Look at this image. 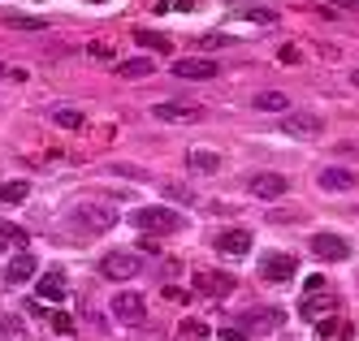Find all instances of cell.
<instances>
[{"instance_id": "31", "label": "cell", "mask_w": 359, "mask_h": 341, "mask_svg": "<svg viewBox=\"0 0 359 341\" xmlns=\"http://www.w3.org/2000/svg\"><path fill=\"white\" fill-rule=\"evenodd\" d=\"M161 294H165V302H177V307H187V298H191L187 290H173V285H165Z\"/></svg>"}, {"instance_id": "22", "label": "cell", "mask_w": 359, "mask_h": 341, "mask_svg": "<svg viewBox=\"0 0 359 341\" xmlns=\"http://www.w3.org/2000/svg\"><path fill=\"white\" fill-rule=\"evenodd\" d=\"M22 242H27V229L13 225V221H0V251H13Z\"/></svg>"}, {"instance_id": "36", "label": "cell", "mask_w": 359, "mask_h": 341, "mask_svg": "<svg viewBox=\"0 0 359 341\" xmlns=\"http://www.w3.org/2000/svg\"><path fill=\"white\" fill-rule=\"evenodd\" d=\"M351 83H355V87H359V69H351Z\"/></svg>"}, {"instance_id": "29", "label": "cell", "mask_w": 359, "mask_h": 341, "mask_svg": "<svg viewBox=\"0 0 359 341\" xmlns=\"http://www.w3.org/2000/svg\"><path fill=\"white\" fill-rule=\"evenodd\" d=\"M177 337H182V341H195V337H208V324H199V320H182V324H177Z\"/></svg>"}, {"instance_id": "26", "label": "cell", "mask_w": 359, "mask_h": 341, "mask_svg": "<svg viewBox=\"0 0 359 341\" xmlns=\"http://www.w3.org/2000/svg\"><path fill=\"white\" fill-rule=\"evenodd\" d=\"M27 195H31L27 181H5V186H0V203H22Z\"/></svg>"}, {"instance_id": "4", "label": "cell", "mask_w": 359, "mask_h": 341, "mask_svg": "<svg viewBox=\"0 0 359 341\" xmlns=\"http://www.w3.org/2000/svg\"><path fill=\"white\" fill-rule=\"evenodd\" d=\"M151 117H156V121H169V125H191V121H203V109H199V104L165 99V104H151Z\"/></svg>"}, {"instance_id": "28", "label": "cell", "mask_w": 359, "mask_h": 341, "mask_svg": "<svg viewBox=\"0 0 359 341\" xmlns=\"http://www.w3.org/2000/svg\"><path fill=\"white\" fill-rule=\"evenodd\" d=\"M5 22L13 26V31H48V22H43V18H18V13H9Z\"/></svg>"}, {"instance_id": "14", "label": "cell", "mask_w": 359, "mask_h": 341, "mask_svg": "<svg viewBox=\"0 0 359 341\" xmlns=\"http://www.w3.org/2000/svg\"><path fill=\"white\" fill-rule=\"evenodd\" d=\"M221 255H247L251 251V233L247 229H225V233H217V242H212Z\"/></svg>"}, {"instance_id": "18", "label": "cell", "mask_w": 359, "mask_h": 341, "mask_svg": "<svg viewBox=\"0 0 359 341\" xmlns=\"http://www.w3.org/2000/svg\"><path fill=\"white\" fill-rule=\"evenodd\" d=\"M251 109H255V113H281V117H286V113H290V95H281V91H260V95L251 99Z\"/></svg>"}, {"instance_id": "35", "label": "cell", "mask_w": 359, "mask_h": 341, "mask_svg": "<svg viewBox=\"0 0 359 341\" xmlns=\"http://www.w3.org/2000/svg\"><path fill=\"white\" fill-rule=\"evenodd\" d=\"M221 337H225V341H247V333H243V328H221Z\"/></svg>"}, {"instance_id": "32", "label": "cell", "mask_w": 359, "mask_h": 341, "mask_svg": "<svg viewBox=\"0 0 359 341\" xmlns=\"http://www.w3.org/2000/svg\"><path fill=\"white\" fill-rule=\"evenodd\" d=\"M203 48H225V43H234V35H199Z\"/></svg>"}, {"instance_id": "3", "label": "cell", "mask_w": 359, "mask_h": 341, "mask_svg": "<svg viewBox=\"0 0 359 341\" xmlns=\"http://www.w3.org/2000/svg\"><path fill=\"white\" fill-rule=\"evenodd\" d=\"M281 134H286V139H320L325 121L316 113H286V117H281Z\"/></svg>"}, {"instance_id": "20", "label": "cell", "mask_w": 359, "mask_h": 341, "mask_svg": "<svg viewBox=\"0 0 359 341\" xmlns=\"http://www.w3.org/2000/svg\"><path fill=\"white\" fill-rule=\"evenodd\" d=\"M35 298H39V302H61V298H65V277H61V272H48V277L35 285Z\"/></svg>"}, {"instance_id": "19", "label": "cell", "mask_w": 359, "mask_h": 341, "mask_svg": "<svg viewBox=\"0 0 359 341\" xmlns=\"http://www.w3.org/2000/svg\"><path fill=\"white\" fill-rule=\"evenodd\" d=\"M234 18L238 22H251V26H273L277 22V9L273 5H238Z\"/></svg>"}, {"instance_id": "16", "label": "cell", "mask_w": 359, "mask_h": 341, "mask_svg": "<svg viewBox=\"0 0 359 341\" xmlns=\"http://www.w3.org/2000/svg\"><path fill=\"white\" fill-rule=\"evenodd\" d=\"M31 277H35V255L31 251H18L9 259V268H5V281L9 285H22V281H31Z\"/></svg>"}, {"instance_id": "23", "label": "cell", "mask_w": 359, "mask_h": 341, "mask_svg": "<svg viewBox=\"0 0 359 341\" xmlns=\"http://www.w3.org/2000/svg\"><path fill=\"white\" fill-rule=\"evenodd\" d=\"M151 69H156V65H151L147 57H130V61H121V65H117V74H121V78H147Z\"/></svg>"}, {"instance_id": "6", "label": "cell", "mask_w": 359, "mask_h": 341, "mask_svg": "<svg viewBox=\"0 0 359 341\" xmlns=\"http://www.w3.org/2000/svg\"><path fill=\"white\" fill-rule=\"evenodd\" d=\"M312 255L325 264H338V259H351V242L342 233H312Z\"/></svg>"}, {"instance_id": "2", "label": "cell", "mask_w": 359, "mask_h": 341, "mask_svg": "<svg viewBox=\"0 0 359 341\" xmlns=\"http://www.w3.org/2000/svg\"><path fill=\"white\" fill-rule=\"evenodd\" d=\"M69 216H74V225H83L87 233H109L117 225V212H113V207H100V203H79Z\"/></svg>"}, {"instance_id": "7", "label": "cell", "mask_w": 359, "mask_h": 341, "mask_svg": "<svg viewBox=\"0 0 359 341\" xmlns=\"http://www.w3.org/2000/svg\"><path fill=\"white\" fill-rule=\"evenodd\" d=\"M173 78H187V83H208V78H217V61L212 57H177L173 61Z\"/></svg>"}, {"instance_id": "37", "label": "cell", "mask_w": 359, "mask_h": 341, "mask_svg": "<svg viewBox=\"0 0 359 341\" xmlns=\"http://www.w3.org/2000/svg\"><path fill=\"white\" fill-rule=\"evenodd\" d=\"M0 74H5V65H0Z\"/></svg>"}, {"instance_id": "13", "label": "cell", "mask_w": 359, "mask_h": 341, "mask_svg": "<svg viewBox=\"0 0 359 341\" xmlns=\"http://www.w3.org/2000/svg\"><path fill=\"white\" fill-rule=\"evenodd\" d=\"M316 341H355V328L342 316H325L316 320Z\"/></svg>"}, {"instance_id": "5", "label": "cell", "mask_w": 359, "mask_h": 341, "mask_svg": "<svg viewBox=\"0 0 359 341\" xmlns=\"http://www.w3.org/2000/svg\"><path fill=\"white\" fill-rule=\"evenodd\" d=\"M139 255H126V251H109L104 259H100V277H109V281H130L139 277Z\"/></svg>"}, {"instance_id": "21", "label": "cell", "mask_w": 359, "mask_h": 341, "mask_svg": "<svg viewBox=\"0 0 359 341\" xmlns=\"http://www.w3.org/2000/svg\"><path fill=\"white\" fill-rule=\"evenodd\" d=\"M0 341H31L27 320H22L18 311H5V316H0Z\"/></svg>"}, {"instance_id": "10", "label": "cell", "mask_w": 359, "mask_h": 341, "mask_svg": "<svg viewBox=\"0 0 359 341\" xmlns=\"http://www.w3.org/2000/svg\"><path fill=\"white\" fill-rule=\"evenodd\" d=\"M260 277L269 281V285H286L290 277H294V255H264L260 259Z\"/></svg>"}, {"instance_id": "24", "label": "cell", "mask_w": 359, "mask_h": 341, "mask_svg": "<svg viewBox=\"0 0 359 341\" xmlns=\"http://www.w3.org/2000/svg\"><path fill=\"white\" fill-rule=\"evenodd\" d=\"M281 320H286V311H281V307H277V311H273V307H260V311L251 316V324H255V328H277Z\"/></svg>"}, {"instance_id": "25", "label": "cell", "mask_w": 359, "mask_h": 341, "mask_svg": "<svg viewBox=\"0 0 359 341\" xmlns=\"http://www.w3.org/2000/svg\"><path fill=\"white\" fill-rule=\"evenodd\" d=\"M135 39H139V48H147V52H173V43H169L165 35H156V31H139Z\"/></svg>"}, {"instance_id": "30", "label": "cell", "mask_w": 359, "mask_h": 341, "mask_svg": "<svg viewBox=\"0 0 359 341\" xmlns=\"http://www.w3.org/2000/svg\"><path fill=\"white\" fill-rule=\"evenodd\" d=\"M87 57H91V61H113V48H109V43H91Z\"/></svg>"}, {"instance_id": "8", "label": "cell", "mask_w": 359, "mask_h": 341, "mask_svg": "<svg viewBox=\"0 0 359 341\" xmlns=\"http://www.w3.org/2000/svg\"><path fill=\"white\" fill-rule=\"evenodd\" d=\"M299 311H303V320H307V324H316V320L329 316V311H338V298H333L329 290H303Z\"/></svg>"}, {"instance_id": "17", "label": "cell", "mask_w": 359, "mask_h": 341, "mask_svg": "<svg viewBox=\"0 0 359 341\" xmlns=\"http://www.w3.org/2000/svg\"><path fill=\"white\" fill-rule=\"evenodd\" d=\"M187 165H191V173L212 177V173H221V155H217V151H208V147H195V151L187 155Z\"/></svg>"}, {"instance_id": "9", "label": "cell", "mask_w": 359, "mask_h": 341, "mask_svg": "<svg viewBox=\"0 0 359 341\" xmlns=\"http://www.w3.org/2000/svg\"><path fill=\"white\" fill-rule=\"evenodd\" d=\"M113 316L121 320V324H143V316H147V302H143V294H135V290H121L117 298H113Z\"/></svg>"}, {"instance_id": "34", "label": "cell", "mask_w": 359, "mask_h": 341, "mask_svg": "<svg viewBox=\"0 0 359 341\" xmlns=\"http://www.w3.org/2000/svg\"><path fill=\"white\" fill-rule=\"evenodd\" d=\"M169 199H177V203H191V190H182V186H169Z\"/></svg>"}, {"instance_id": "33", "label": "cell", "mask_w": 359, "mask_h": 341, "mask_svg": "<svg viewBox=\"0 0 359 341\" xmlns=\"http://www.w3.org/2000/svg\"><path fill=\"white\" fill-rule=\"evenodd\" d=\"M53 328H57V333H74V320H69V316H53Z\"/></svg>"}, {"instance_id": "27", "label": "cell", "mask_w": 359, "mask_h": 341, "mask_svg": "<svg viewBox=\"0 0 359 341\" xmlns=\"http://www.w3.org/2000/svg\"><path fill=\"white\" fill-rule=\"evenodd\" d=\"M53 121H57L61 130H79V125H83V113H79V109H53Z\"/></svg>"}, {"instance_id": "11", "label": "cell", "mask_w": 359, "mask_h": 341, "mask_svg": "<svg viewBox=\"0 0 359 341\" xmlns=\"http://www.w3.org/2000/svg\"><path fill=\"white\" fill-rule=\"evenodd\" d=\"M191 285H195V294H203V298H225V294H234V277H229V272H199Z\"/></svg>"}, {"instance_id": "1", "label": "cell", "mask_w": 359, "mask_h": 341, "mask_svg": "<svg viewBox=\"0 0 359 341\" xmlns=\"http://www.w3.org/2000/svg\"><path fill=\"white\" fill-rule=\"evenodd\" d=\"M130 225L139 233H177V229H182V216H177L173 207H135Z\"/></svg>"}, {"instance_id": "15", "label": "cell", "mask_w": 359, "mask_h": 341, "mask_svg": "<svg viewBox=\"0 0 359 341\" xmlns=\"http://www.w3.org/2000/svg\"><path fill=\"white\" fill-rule=\"evenodd\" d=\"M316 181H320V190L342 195V190H351V186H355V173H351V169H320V173H316Z\"/></svg>"}, {"instance_id": "12", "label": "cell", "mask_w": 359, "mask_h": 341, "mask_svg": "<svg viewBox=\"0 0 359 341\" xmlns=\"http://www.w3.org/2000/svg\"><path fill=\"white\" fill-rule=\"evenodd\" d=\"M247 190L255 195V199H281L290 190V181L281 177V173H255L251 181H247Z\"/></svg>"}]
</instances>
